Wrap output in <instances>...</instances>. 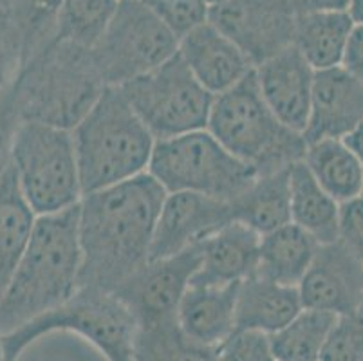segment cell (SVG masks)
Segmentation results:
<instances>
[{"mask_svg":"<svg viewBox=\"0 0 363 361\" xmlns=\"http://www.w3.org/2000/svg\"><path fill=\"white\" fill-rule=\"evenodd\" d=\"M164 197V188L148 172L82 197L80 287L112 293L150 260Z\"/></svg>","mask_w":363,"mask_h":361,"instance_id":"cell-1","label":"cell"},{"mask_svg":"<svg viewBox=\"0 0 363 361\" xmlns=\"http://www.w3.org/2000/svg\"><path fill=\"white\" fill-rule=\"evenodd\" d=\"M78 204L36 217L24 255L0 300L2 336L56 309L80 289Z\"/></svg>","mask_w":363,"mask_h":361,"instance_id":"cell-2","label":"cell"},{"mask_svg":"<svg viewBox=\"0 0 363 361\" xmlns=\"http://www.w3.org/2000/svg\"><path fill=\"white\" fill-rule=\"evenodd\" d=\"M91 49L69 42L45 45L15 79V98L22 121L72 130L105 91Z\"/></svg>","mask_w":363,"mask_h":361,"instance_id":"cell-3","label":"cell"},{"mask_svg":"<svg viewBox=\"0 0 363 361\" xmlns=\"http://www.w3.org/2000/svg\"><path fill=\"white\" fill-rule=\"evenodd\" d=\"M72 138L84 195L145 174L156 145L120 87H105Z\"/></svg>","mask_w":363,"mask_h":361,"instance_id":"cell-4","label":"cell"},{"mask_svg":"<svg viewBox=\"0 0 363 361\" xmlns=\"http://www.w3.org/2000/svg\"><path fill=\"white\" fill-rule=\"evenodd\" d=\"M206 128L257 175L275 174L302 161L308 141L286 127L260 94L255 69L213 98Z\"/></svg>","mask_w":363,"mask_h":361,"instance_id":"cell-5","label":"cell"},{"mask_svg":"<svg viewBox=\"0 0 363 361\" xmlns=\"http://www.w3.org/2000/svg\"><path fill=\"white\" fill-rule=\"evenodd\" d=\"M138 322L120 298L108 291L80 287L67 302L2 336L6 361H21L38 340L56 333L74 334L105 361H132Z\"/></svg>","mask_w":363,"mask_h":361,"instance_id":"cell-6","label":"cell"},{"mask_svg":"<svg viewBox=\"0 0 363 361\" xmlns=\"http://www.w3.org/2000/svg\"><path fill=\"white\" fill-rule=\"evenodd\" d=\"M11 168L36 217L69 210L84 197L74 138L67 128L22 121L13 141Z\"/></svg>","mask_w":363,"mask_h":361,"instance_id":"cell-7","label":"cell"},{"mask_svg":"<svg viewBox=\"0 0 363 361\" xmlns=\"http://www.w3.org/2000/svg\"><path fill=\"white\" fill-rule=\"evenodd\" d=\"M147 172L167 194L192 191L223 201H235L259 177L208 128L156 141Z\"/></svg>","mask_w":363,"mask_h":361,"instance_id":"cell-8","label":"cell"},{"mask_svg":"<svg viewBox=\"0 0 363 361\" xmlns=\"http://www.w3.org/2000/svg\"><path fill=\"white\" fill-rule=\"evenodd\" d=\"M120 89L156 141L206 128L216 98L179 52Z\"/></svg>","mask_w":363,"mask_h":361,"instance_id":"cell-9","label":"cell"},{"mask_svg":"<svg viewBox=\"0 0 363 361\" xmlns=\"http://www.w3.org/2000/svg\"><path fill=\"white\" fill-rule=\"evenodd\" d=\"M177 49L179 36L143 0H136L120 2L116 15L91 49V55L105 85L121 87L160 67Z\"/></svg>","mask_w":363,"mask_h":361,"instance_id":"cell-10","label":"cell"},{"mask_svg":"<svg viewBox=\"0 0 363 361\" xmlns=\"http://www.w3.org/2000/svg\"><path fill=\"white\" fill-rule=\"evenodd\" d=\"M208 20L247 56L253 67L293 45L296 15L288 0H226Z\"/></svg>","mask_w":363,"mask_h":361,"instance_id":"cell-11","label":"cell"},{"mask_svg":"<svg viewBox=\"0 0 363 361\" xmlns=\"http://www.w3.org/2000/svg\"><path fill=\"white\" fill-rule=\"evenodd\" d=\"M201 266V248L148 260L112 293L136 318L138 326L177 318L181 300Z\"/></svg>","mask_w":363,"mask_h":361,"instance_id":"cell-12","label":"cell"},{"mask_svg":"<svg viewBox=\"0 0 363 361\" xmlns=\"http://www.w3.org/2000/svg\"><path fill=\"white\" fill-rule=\"evenodd\" d=\"M235 221L232 201L176 191L167 194L152 238L150 260L183 253Z\"/></svg>","mask_w":363,"mask_h":361,"instance_id":"cell-13","label":"cell"},{"mask_svg":"<svg viewBox=\"0 0 363 361\" xmlns=\"http://www.w3.org/2000/svg\"><path fill=\"white\" fill-rule=\"evenodd\" d=\"M302 306L336 316L359 313L363 302V262L340 240L320 244L298 284Z\"/></svg>","mask_w":363,"mask_h":361,"instance_id":"cell-14","label":"cell"},{"mask_svg":"<svg viewBox=\"0 0 363 361\" xmlns=\"http://www.w3.org/2000/svg\"><path fill=\"white\" fill-rule=\"evenodd\" d=\"M315 72L295 45L255 67L257 84L267 107L286 127L302 134L311 112Z\"/></svg>","mask_w":363,"mask_h":361,"instance_id":"cell-15","label":"cell"},{"mask_svg":"<svg viewBox=\"0 0 363 361\" xmlns=\"http://www.w3.org/2000/svg\"><path fill=\"white\" fill-rule=\"evenodd\" d=\"M363 118V82L342 65L315 72L311 112L303 138L343 139Z\"/></svg>","mask_w":363,"mask_h":361,"instance_id":"cell-16","label":"cell"},{"mask_svg":"<svg viewBox=\"0 0 363 361\" xmlns=\"http://www.w3.org/2000/svg\"><path fill=\"white\" fill-rule=\"evenodd\" d=\"M177 52L201 85L213 96L232 89L255 69L247 56L210 20L181 36Z\"/></svg>","mask_w":363,"mask_h":361,"instance_id":"cell-17","label":"cell"},{"mask_svg":"<svg viewBox=\"0 0 363 361\" xmlns=\"http://www.w3.org/2000/svg\"><path fill=\"white\" fill-rule=\"evenodd\" d=\"M240 282H192L181 300L177 322L188 336L206 347H219L237 329V294Z\"/></svg>","mask_w":363,"mask_h":361,"instance_id":"cell-18","label":"cell"},{"mask_svg":"<svg viewBox=\"0 0 363 361\" xmlns=\"http://www.w3.org/2000/svg\"><path fill=\"white\" fill-rule=\"evenodd\" d=\"M260 235L239 221H232L203 240L201 266L192 282L233 284L252 277L259 262Z\"/></svg>","mask_w":363,"mask_h":361,"instance_id":"cell-19","label":"cell"},{"mask_svg":"<svg viewBox=\"0 0 363 361\" xmlns=\"http://www.w3.org/2000/svg\"><path fill=\"white\" fill-rule=\"evenodd\" d=\"M303 309L298 287L284 286L253 273L244 278L237 294V329L279 333Z\"/></svg>","mask_w":363,"mask_h":361,"instance_id":"cell-20","label":"cell"},{"mask_svg":"<svg viewBox=\"0 0 363 361\" xmlns=\"http://www.w3.org/2000/svg\"><path fill=\"white\" fill-rule=\"evenodd\" d=\"M320 243L296 224L288 223L269 233L260 235L259 262L255 274L298 287L311 266Z\"/></svg>","mask_w":363,"mask_h":361,"instance_id":"cell-21","label":"cell"},{"mask_svg":"<svg viewBox=\"0 0 363 361\" xmlns=\"http://www.w3.org/2000/svg\"><path fill=\"white\" fill-rule=\"evenodd\" d=\"M36 213L22 195L15 172L0 179V300L4 298L35 226Z\"/></svg>","mask_w":363,"mask_h":361,"instance_id":"cell-22","label":"cell"},{"mask_svg":"<svg viewBox=\"0 0 363 361\" xmlns=\"http://www.w3.org/2000/svg\"><path fill=\"white\" fill-rule=\"evenodd\" d=\"M291 223L308 231L320 244L338 238L340 203L320 187L303 161L289 168Z\"/></svg>","mask_w":363,"mask_h":361,"instance_id":"cell-23","label":"cell"},{"mask_svg":"<svg viewBox=\"0 0 363 361\" xmlns=\"http://www.w3.org/2000/svg\"><path fill=\"white\" fill-rule=\"evenodd\" d=\"M354 22L347 11L308 13L296 16L293 45L315 71L342 64Z\"/></svg>","mask_w":363,"mask_h":361,"instance_id":"cell-24","label":"cell"},{"mask_svg":"<svg viewBox=\"0 0 363 361\" xmlns=\"http://www.w3.org/2000/svg\"><path fill=\"white\" fill-rule=\"evenodd\" d=\"M289 168L259 175L242 195L232 201L235 221L244 223L259 235L291 223Z\"/></svg>","mask_w":363,"mask_h":361,"instance_id":"cell-25","label":"cell"},{"mask_svg":"<svg viewBox=\"0 0 363 361\" xmlns=\"http://www.w3.org/2000/svg\"><path fill=\"white\" fill-rule=\"evenodd\" d=\"M320 187L338 203L362 195L363 161L343 139H320L308 143L302 159Z\"/></svg>","mask_w":363,"mask_h":361,"instance_id":"cell-26","label":"cell"},{"mask_svg":"<svg viewBox=\"0 0 363 361\" xmlns=\"http://www.w3.org/2000/svg\"><path fill=\"white\" fill-rule=\"evenodd\" d=\"M132 361H217V349L197 343L181 329L177 318H170L138 326Z\"/></svg>","mask_w":363,"mask_h":361,"instance_id":"cell-27","label":"cell"},{"mask_svg":"<svg viewBox=\"0 0 363 361\" xmlns=\"http://www.w3.org/2000/svg\"><path fill=\"white\" fill-rule=\"evenodd\" d=\"M336 320L338 316L328 311L303 307L288 326L269 336L277 360L318 361Z\"/></svg>","mask_w":363,"mask_h":361,"instance_id":"cell-28","label":"cell"},{"mask_svg":"<svg viewBox=\"0 0 363 361\" xmlns=\"http://www.w3.org/2000/svg\"><path fill=\"white\" fill-rule=\"evenodd\" d=\"M120 0H64L52 40L92 49L107 31Z\"/></svg>","mask_w":363,"mask_h":361,"instance_id":"cell-29","label":"cell"},{"mask_svg":"<svg viewBox=\"0 0 363 361\" xmlns=\"http://www.w3.org/2000/svg\"><path fill=\"white\" fill-rule=\"evenodd\" d=\"M318 361H363V314L338 316Z\"/></svg>","mask_w":363,"mask_h":361,"instance_id":"cell-30","label":"cell"},{"mask_svg":"<svg viewBox=\"0 0 363 361\" xmlns=\"http://www.w3.org/2000/svg\"><path fill=\"white\" fill-rule=\"evenodd\" d=\"M143 2L179 38L190 29L206 22L210 13L206 0H143Z\"/></svg>","mask_w":363,"mask_h":361,"instance_id":"cell-31","label":"cell"},{"mask_svg":"<svg viewBox=\"0 0 363 361\" xmlns=\"http://www.w3.org/2000/svg\"><path fill=\"white\" fill-rule=\"evenodd\" d=\"M217 361H279L272 338L259 331L235 329L217 347Z\"/></svg>","mask_w":363,"mask_h":361,"instance_id":"cell-32","label":"cell"},{"mask_svg":"<svg viewBox=\"0 0 363 361\" xmlns=\"http://www.w3.org/2000/svg\"><path fill=\"white\" fill-rule=\"evenodd\" d=\"M22 123L15 98V82L0 94V179L11 168L15 134Z\"/></svg>","mask_w":363,"mask_h":361,"instance_id":"cell-33","label":"cell"},{"mask_svg":"<svg viewBox=\"0 0 363 361\" xmlns=\"http://www.w3.org/2000/svg\"><path fill=\"white\" fill-rule=\"evenodd\" d=\"M336 240L363 262V195L340 203Z\"/></svg>","mask_w":363,"mask_h":361,"instance_id":"cell-34","label":"cell"},{"mask_svg":"<svg viewBox=\"0 0 363 361\" xmlns=\"http://www.w3.org/2000/svg\"><path fill=\"white\" fill-rule=\"evenodd\" d=\"M342 65L345 71L351 72L363 82V26L354 24L351 35H349L347 45L343 51Z\"/></svg>","mask_w":363,"mask_h":361,"instance_id":"cell-35","label":"cell"},{"mask_svg":"<svg viewBox=\"0 0 363 361\" xmlns=\"http://www.w3.org/2000/svg\"><path fill=\"white\" fill-rule=\"evenodd\" d=\"M351 0H288L289 8L296 16L308 13L323 11H347Z\"/></svg>","mask_w":363,"mask_h":361,"instance_id":"cell-36","label":"cell"},{"mask_svg":"<svg viewBox=\"0 0 363 361\" xmlns=\"http://www.w3.org/2000/svg\"><path fill=\"white\" fill-rule=\"evenodd\" d=\"M343 143L347 145V147L363 161V118L359 119V123L343 138Z\"/></svg>","mask_w":363,"mask_h":361,"instance_id":"cell-37","label":"cell"},{"mask_svg":"<svg viewBox=\"0 0 363 361\" xmlns=\"http://www.w3.org/2000/svg\"><path fill=\"white\" fill-rule=\"evenodd\" d=\"M347 13L351 15L354 24L363 26V0H351V2H349Z\"/></svg>","mask_w":363,"mask_h":361,"instance_id":"cell-38","label":"cell"},{"mask_svg":"<svg viewBox=\"0 0 363 361\" xmlns=\"http://www.w3.org/2000/svg\"><path fill=\"white\" fill-rule=\"evenodd\" d=\"M0 361H6V356H4V343H2V333H0Z\"/></svg>","mask_w":363,"mask_h":361,"instance_id":"cell-39","label":"cell"},{"mask_svg":"<svg viewBox=\"0 0 363 361\" xmlns=\"http://www.w3.org/2000/svg\"><path fill=\"white\" fill-rule=\"evenodd\" d=\"M223 2H226V0H206V4L212 8V6H217V4H223Z\"/></svg>","mask_w":363,"mask_h":361,"instance_id":"cell-40","label":"cell"},{"mask_svg":"<svg viewBox=\"0 0 363 361\" xmlns=\"http://www.w3.org/2000/svg\"><path fill=\"white\" fill-rule=\"evenodd\" d=\"M120 2H136V0H120Z\"/></svg>","mask_w":363,"mask_h":361,"instance_id":"cell-41","label":"cell"},{"mask_svg":"<svg viewBox=\"0 0 363 361\" xmlns=\"http://www.w3.org/2000/svg\"><path fill=\"white\" fill-rule=\"evenodd\" d=\"M359 313L363 314V302H362V307H359Z\"/></svg>","mask_w":363,"mask_h":361,"instance_id":"cell-42","label":"cell"},{"mask_svg":"<svg viewBox=\"0 0 363 361\" xmlns=\"http://www.w3.org/2000/svg\"><path fill=\"white\" fill-rule=\"evenodd\" d=\"M362 195H363V188H362Z\"/></svg>","mask_w":363,"mask_h":361,"instance_id":"cell-43","label":"cell"}]
</instances>
